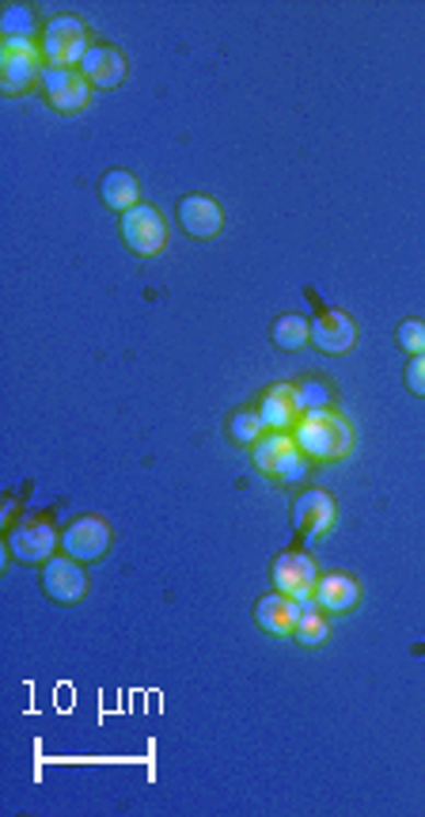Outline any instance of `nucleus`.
Returning a JSON list of instances; mask_svg holds the SVG:
<instances>
[{
    "label": "nucleus",
    "instance_id": "obj_1",
    "mask_svg": "<svg viewBox=\"0 0 425 817\" xmlns=\"http://www.w3.org/2000/svg\"><path fill=\"white\" fill-rule=\"evenodd\" d=\"M292 438H297V449L305 452L308 460L331 464V460H342L354 449V426H349L338 411H308V415L292 426Z\"/></svg>",
    "mask_w": 425,
    "mask_h": 817
},
{
    "label": "nucleus",
    "instance_id": "obj_2",
    "mask_svg": "<svg viewBox=\"0 0 425 817\" xmlns=\"http://www.w3.org/2000/svg\"><path fill=\"white\" fill-rule=\"evenodd\" d=\"M88 50H92V43H88V27L80 15L61 12L43 27L38 54H43L46 65H54V69H80Z\"/></svg>",
    "mask_w": 425,
    "mask_h": 817
},
{
    "label": "nucleus",
    "instance_id": "obj_3",
    "mask_svg": "<svg viewBox=\"0 0 425 817\" xmlns=\"http://www.w3.org/2000/svg\"><path fill=\"white\" fill-rule=\"evenodd\" d=\"M251 457L263 475L277 483H300L308 472V457L297 449V438L282 430H266L263 438L251 445Z\"/></svg>",
    "mask_w": 425,
    "mask_h": 817
},
{
    "label": "nucleus",
    "instance_id": "obj_4",
    "mask_svg": "<svg viewBox=\"0 0 425 817\" xmlns=\"http://www.w3.org/2000/svg\"><path fill=\"white\" fill-rule=\"evenodd\" d=\"M122 240L134 255L149 258L168 248V225L152 206H134L122 214Z\"/></svg>",
    "mask_w": 425,
    "mask_h": 817
},
{
    "label": "nucleus",
    "instance_id": "obj_5",
    "mask_svg": "<svg viewBox=\"0 0 425 817\" xmlns=\"http://www.w3.org/2000/svg\"><path fill=\"white\" fill-rule=\"evenodd\" d=\"M269 578H274L277 594H289L292 601H312L315 582H319V566L308 552H282L269 566Z\"/></svg>",
    "mask_w": 425,
    "mask_h": 817
},
{
    "label": "nucleus",
    "instance_id": "obj_6",
    "mask_svg": "<svg viewBox=\"0 0 425 817\" xmlns=\"http://www.w3.org/2000/svg\"><path fill=\"white\" fill-rule=\"evenodd\" d=\"M61 548H65V555H72L77 563L103 560L106 548H111V525H106L103 517H95V514L77 517L72 525H65Z\"/></svg>",
    "mask_w": 425,
    "mask_h": 817
},
{
    "label": "nucleus",
    "instance_id": "obj_7",
    "mask_svg": "<svg viewBox=\"0 0 425 817\" xmlns=\"http://www.w3.org/2000/svg\"><path fill=\"white\" fill-rule=\"evenodd\" d=\"M38 84H43L50 107L61 111V115H77V111H84L88 95H92V84H88L80 69H54V65H46Z\"/></svg>",
    "mask_w": 425,
    "mask_h": 817
},
{
    "label": "nucleus",
    "instance_id": "obj_8",
    "mask_svg": "<svg viewBox=\"0 0 425 817\" xmlns=\"http://www.w3.org/2000/svg\"><path fill=\"white\" fill-rule=\"evenodd\" d=\"M61 544V532H54L50 521H23L12 529V537H8V552H12V560L20 563H50L54 560V548Z\"/></svg>",
    "mask_w": 425,
    "mask_h": 817
},
{
    "label": "nucleus",
    "instance_id": "obj_9",
    "mask_svg": "<svg viewBox=\"0 0 425 817\" xmlns=\"http://www.w3.org/2000/svg\"><path fill=\"white\" fill-rule=\"evenodd\" d=\"M331 525H334V498L319 487L300 491L297 503H292V529H297L308 544H315L319 537H326Z\"/></svg>",
    "mask_w": 425,
    "mask_h": 817
},
{
    "label": "nucleus",
    "instance_id": "obj_10",
    "mask_svg": "<svg viewBox=\"0 0 425 817\" xmlns=\"http://www.w3.org/2000/svg\"><path fill=\"white\" fill-rule=\"evenodd\" d=\"M43 589L50 594V601L57 605H77L80 597L88 594V574L72 555H61V560L43 563Z\"/></svg>",
    "mask_w": 425,
    "mask_h": 817
},
{
    "label": "nucleus",
    "instance_id": "obj_11",
    "mask_svg": "<svg viewBox=\"0 0 425 817\" xmlns=\"http://www.w3.org/2000/svg\"><path fill=\"white\" fill-rule=\"evenodd\" d=\"M179 225H183L186 237L194 240H213L220 229H225V214H220V206L206 194H186V198H179Z\"/></svg>",
    "mask_w": 425,
    "mask_h": 817
},
{
    "label": "nucleus",
    "instance_id": "obj_12",
    "mask_svg": "<svg viewBox=\"0 0 425 817\" xmlns=\"http://www.w3.org/2000/svg\"><path fill=\"white\" fill-rule=\"evenodd\" d=\"M259 415H263L266 430H282L289 434L292 426L305 418V407H300L297 384H274L263 392V403H259Z\"/></svg>",
    "mask_w": 425,
    "mask_h": 817
},
{
    "label": "nucleus",
    "instance_id": "obj_13",
    "mask_svg": "<svg viewBox=\"0 0 425 817\" xmlns=\"http://www.w3.org/2000/svg\"><path fill=\"white\" fill-rule=\"evenodd\" d=\"M80 72H84V80L92 88H103V92H111V88H118L122 80H126L129 65H126V58H122L118 46L92 43V50H88L84 61H80Z\"/></svg>",
    "mask_w": 425,
    "mask_h": 817
},
{
    "label": "nucleus",
    "instance_id": "obj_14",
    "mask_svg": "<svg viewBox=\"0 0 425 817\" xmlns=\"http://www.w3.org/2000/svg\"><path fill=\"white\" fill-rule=\"evenodd\" d=\"M357 343V327L346 312H319L312 320V346L323 354H346Z\"/></svg>",
    "mask_w": 425,
    "mask_h": 817
},
{
    "label": "nucleus",
    "instance_id": "obj_15",
    "mask_svg": "<svg viewBox=\"0 0 425 817\" xmlns=\"http://www.w3.org/2000/svg\"><path fill=\"white\" fill-rule=\"evenodd\" d=\"M300 612H305V605L292 601L289 594H266L263 601L255 605V620L266 635H292Z\"/></svg>",
    "mask_w": 425,
    "mask_h": 817
},
{
    "label": "nucleus",
    "instance_id": "obj_16",
    "mask_svg": "<svg viewBox=\"0 0 425 817\" xmlns=\"http://www.w3.org/2000/svg\"><path fill=\"white\" fill-rule=\"evenodd\" d=\"M315 605L323 612H349L357 609V601H361V586H357L349 574H323V578L315 582Z\"/></svg>",
    "mask_w": 425,
    "mask_h": 817
},
{
    "label": "nucleus",
    "instance_id": "obj_17",
    "mask_svg": "<svg viewBox=\"0 0 425 817\" xmlns=\"http://www.w3.org/2000/svg\"><path fill=\"white\" fill-rule=\"evenodd\" d=\"M35 80H43V65L35 54H0V92L4 95L31 92Z\"/></svg>",
    "mask_w": 425,
    "mask_h": 817
},
{
    "label": "nucleus",
    "instance_id": "obj_18",
    "mask_svg": "<svg viewBox=\"0 0 425 817\" xmlns=\"http://www.w3.org/2000/svg\"><path fill=\"white\" fill-rule=\"evenodd\" d=\"M100 198H103L111 209H118V214H126V209L141 206V202H137V198H141V187H137V180L126 172V168H114V172H106V175H103V183H100Z\"/></svg>",
    "mask_w": 425,
    "mask_h": 817
},
{
    "label": "nucleus",
    "instance_id": "obj_19",
    "mask_svg": "<svg viewBox=\"0 0 425 817\" xmlns=\"http://www.w3.org/2000/svg\"><path fill=\"white\" fill-rule=\"evenodd\" d=\"M269 338H274L277 350H300V346H308V338H312V323H308L305 315H282V320H274Z\"/></svg>",
    "mask_w": 425,
    "mask_h": 817
},
{
    "label": "nucleus",
    "instance_id": "obj_20",
    "mask_svg": "<svg viewBox=\"0 0 425 817\" xmlns=\"http://www.w3.org/2000/svg\"><path fill=\"white\" fill-rule=\"evenodd\" d=\"M266 434L263 426V415H259V407H243V411H232V418H228V438L236 445H255L259 438Z\"/></svg>",
    "mask_w": 425,
    "mask_h": 817
},
{
    "label": "nucleus",
    "instance_id": "obj_21",
    "mask_svg": "<svg viewBox=\"0 0 425 817\" xmlns=\"http://www.w3.org/2000/svg\"><path fill=\"white\" fill-rule=\"evenodd\" d=\"M326 631H331V624H326L323 609H319L315 597H312V601H305V612H300L297 631H292V635H297L305 646H319L326 638Z\"/></svg>",
    "mask_w": 425,
    "mask_h": 817
},
{
    "label": "nucleus",
    "instance_id": "obj_22",
    "mask_svg": "<svg viewBox=\"0 0 425 817\" xmlns=\"http://www.w3.org/2000/svg\"><path fill=\"white\" fill-rule=\"evenodd\" d=\"M35 12L23 4H8L4 15H0V31H4V38H35Z\"/></svg>",
    "mask_w": 425,
    "mask_h": 817
},
{
    "label": "nucleus",
    "instance_id": "obj_23",
    "mask_svg": "<svg viewBox=\"0 0 425 817\" xmlns=\"http://www.w3.org/2000/svg\"><path fill=\"white\" fill-rule=\"evenodd\" d=\"M297 395H300V407H305V415H308V411H331V403H334L331 384H326V380H319V377L300 380Z\"/></svg>",
    "mask_w": 425,
    "mask_h": 817
},
{
    "label": "nucleus",
    "instance_id": "obj_24",
    "mask_svg": "<svg viewBox=\"0 0 425 817\" xmlns=\"http://www.w3.org/2000/svg\"><path fill=\"white\" fill-rule=\"evenodd\" d=\"M399 346H403L406 354H425V323L422 320H406L399 323Z\"/></svg>",
    "mask_w": 425,
    "mask_h": 817
},
{
    "label": "nucleus",
    "instance_id": "obj_25",
    "mask_svg": "<svg viewBox=\"0 0 425 817\" xmlns=\"http://www.w3.org/2000/svg\"><path fill=\"white\" fill-rule=\"evenodd\" d=\"M406 388H411L414 395H425V354H414V358L406 361Z\"/></svg>",
    "mask_w": 425,
    "mask_h": 817
},
{
    "label": "nucleus",
    "instance_id": "obj_26",
    "mask_svg": "<svg viewBox=\"0 0 425 817\" xmlns=\"http://www.w3.org/2000/svg\"><path fill=\"white\" fill-rule=\"evenodd\" d=\"M4 54H35V58H43L35 50V38H4Z\"/></svg>",
    "mask_w": 425,
    "mask_h": 817
}]
</instances>
